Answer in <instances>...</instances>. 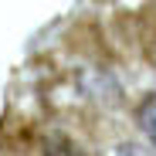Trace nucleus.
<instances>
[{"mask_svg":"<svg viewBox=\"0 0 156 156\" xmlns=\"http://www.w3.org/2000/svg\"><path fill=\"white\" fill-rule=\"evenodd\" d=\"M109 156H156V153H146V149H139V146H129V143H122V146H115Z\"/></svg>","mask_w":156,"mask_h":156,"instance_id":"7ed1b4c3","label":"nucleus"},{"mask_svg":"<svg viewBox=\"0 0 156 156\" xmlns=\"http://www.w3.org/2000/svg\"><path fill=\"white\" fill-rule=\"evenodd\" d=\"M136 126H139V133L146 136V143H149L153 153H156V92H149L139 105H136Z\"/></svg>","mask_w":156,"mask_h":156,"instance_id":"f257e3e1","label":"nucleus"},{"mask_svg":"<svg viewBox=\"0 0 156 156\" xmlns=\"http://www.w3.org/2000/svg\"><path fill=\"white\" fill-rule=\"evenodd\" d=\"M44 153H48V156H88L78 143H71V139H65V136H48V139H44Z\"/></svg>","mask_w":156,"mask_h":156,"instance_id":"f03ea898","label":"nucleus"}]
</instances>
